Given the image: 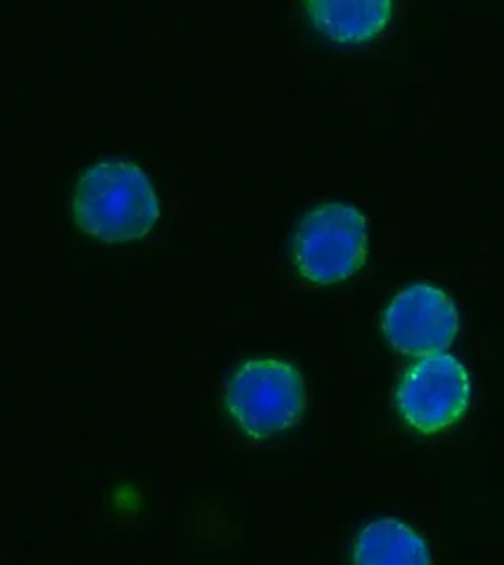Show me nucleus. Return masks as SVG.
I'll return each mask as SVG.
<instances>
[{
  "label": "nucleus",
  "instance_id": "obj_7",
  "mask_svg": "<svg viewBox=\"0 0 504 565\" xmlns=\"http://www.w3.org/2000/svg\"><path fill=\"white\" fill-rule=\"evenodd\" d=\"M353 562L357 565H426L431 564L430 547L403 522L376 520L355 540Z\"/></svg>",
  "mask_w": 504,
  "mask_h": 565
},
{
  "label": "nucleus",
  "instance_id": "obj_6",
  "mask_svg": "<svg viewBox=\"0 0 504 565\" xmlns=\"http://www.w3.org/2000/svg\"><path fill=\"white\" fill-rule=\"evenodd\" d=\"M313 26L340 46L378 38L393 17V0H303Z\"/></svg>",
  "mask_w": 504,
  "mask_h": 565
},
{
  "label": "nucleus",
  "instance_id": "obj_1",
  "mask_svg": "<svg viewBox=\"0 0 504 565\" xmlns=\"http://www.w3.org/2000/svg\"><path fill=\"white\" fill-rule=\"evenodd\" d=\"M72 211L85 235L119 245L147 237L160 217V203L142 168L103 162L83 173Z\"/></svg>",
  "mask_w": 504,
  "mask_h": 565
},
{
  "label": "nucleus",
  "instance_id": "obj_2",
  "mask_svg": "<svg viewBox=\"0 0 504 565\" xmlns=\"http://www.w3.org/2000/svg\"><path fill=\"white\" fill-rule=\"evenodd\" d=\"M225 408L248 438H275L302 419L305 412L302 374L275 359L248 361L230 376Z\"/></svg>",
  "mask_w": 504,
  "mask_h": 565
},
{
  "label": "nucleus",
  "instance_id": "obj_5",
  "mask_svg": "<svg viewBox=\"0 0 504 565\" xmlns=\"http://www.w3.org/2000/svg\"><path fill=\"white\" fill-rule=\"evenodd\" d=\"M383 331L396 353L420 359L438 355L458 338V310L440 288L416 284L388 303Z\"/></svg>",
  "mask_w": 504,
  "mask_h": 565
},
{
  "label": "nucleus",
  "instance_id": "obj_4",
  "mask_svg": "<svg viewBox=\"0 0 504 565\" xmlns=\"http://www.w3.org/2000/svg\"><path fill=\"white\" fill-rule=\"evenodd\" d=\"M471 384L455 356H422L404 374L395 402L404 422L420 434H440L468 411Z\"/></svg>",
  "mask_w": 504,
  "mask_h": 565
},
{
  "label": "nucleus",
  "instance_id": "obj_3",
  "mask_svg": "<svg viewBox=\"0 0 504 565\" xmlns=\"http://www.w3.org/2000/svg\"><path fill=\"white\" fill-rule=\"evenodd\" d=\"M367 221L345 203H328L303 217L293 237V265L308 282H343L365 265Z\"/></svg>",
  "mask_w": 504,
  "mask_h": 565
}]
</instances>
